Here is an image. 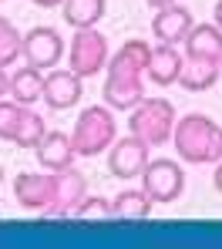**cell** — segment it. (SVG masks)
Returning <instances> with one entry per match:
<instances>
[{"label":"cell","mask_w":222,"mask_h":249,"mask_svg":"<svg viewBox=\"0 0 222 249\" xmlns=\"http://www.w3.org/2000/svg\"><path fill=\"white\" fill-rule=\"evenodd\" d=\"M182 68H185V54L175 44H155L145 74H148V81L155 88H169V84H175L182 78Z\"/></svg>","instance_id":"cell-13"},{"label":"cell","mask_w":222,"mask_h":249,"mask_svg":"<svg viewBox=\"0 0 222 249\" xmlns=\"http://www.w3.org/2000/svg\"><path fill=\"white\" fill-rule=\"evenodd\" d=\"M64 57V37L57 27L51 24H37L24 34V61L41 68V71H54V64H61Z\"/></svg>","instance_id":"cell-8"},{"label":"cell","mask_w":222,"mask_h":249,"mask_svg":"<svg viewBox=\"0 0 222 249\" xmlns=\"http://www.w3.org/2000/svg\"><path fill=\"white\" fill-rule=\"evenodd\" d=\"M44 135H47L44 118L27 105V111H24V118H20V128H17V135H14V145H17V148H37V145L44 142Z\"/></svg>","instance_id":"cell-20"},{"label":"cell","mask_w":222,"mask_h":249,"mask_svg":"<svg viewBox=\"0 0 222 249\" xmlns=\"http://www.w3.org/2000/svg\"><path fill=\"white\" fill-rule=\"evenodd\" d=\"M152 209H155V199L145 189H121L118 196H111V212L121 222H141L152 215Z\"/></svg>","instance_id":"cell-17"},{"label":"cell","mask_w":222,"mask_h":249,"mask_svg":"<svg viewBox=\"0 0 222 249\" xmlns=\"http://www.w3.org/2000/svg\"><path fill=\"white\" fill-rule=\"evenodd\" d=\"M195 27V20H192V10L188 7H182V3H169V7H162L155 17H152V34H155V41L158 44H185L188 37V31Z\"/></svg>","instance_id":"cell-12"},{"label":"cell","mask_w":222,"mask_h":249,"mask_svg":"<svg viewBox=\"0 0 222 249\" xmlns=\"http://www.w3.org/2000/svg\"><path fill=\"white\" fill-rule=\"evenodd\" d=\"M148 7H155V10H162V7H169V3H178V0H145Z\"/></svg>","instance_id":"cell-27"},{"label":"cell","mask_w":222,"mask_h":249,"mask_svg":"<svg viewBox=\"0 0 222 249\" xmlns=\"http://www.w3.org/2000/svg\"><path fill=\"white\" fill-rule=\"evenodd\" d=\"M108 14V0H64L61 3V17L68 27L81 31V27H98V20Z\"/></svg>","instance_id":"cell-18"},{"label":"cell","mask_w":222,"mask_h":249,"mask_svg":"<svg viewBox=\"0 0 222 249\" xmlns=\"http://www.w3.org/2000/svg\"><path fill=\"white\" fill-rule=\"evenodd\" d=\"M212 17H216V27L222 31V0H216V7H212Z\"/></svg>","instance_id":"cell-26"},{"label":"cell","mask_w":222,"mask_h":249,"mask_svg":"<svg viewBox=\"0 0 222 249\" xmlns=\"http://www.w3.org/2000/svg\"><path fill=\"white\" fill-rule=\"evenodd\" d=\"M7 94V78H3V71H0V98Z\"/></svg>","instance_id":"cell-28"},{"label":"cell","mask_w":222,"mask_h":249,"mask_svg":"<svg viewBox=\"0 0 222 249\" xmlns=\"http://www.w3.org/2000/svg\"><path fill=\"white\" fill-rule=\"evenodd\" d=\"M0 185H3V165H0Z\"/></svg>","instance_id":"cell-29"},{"label":"cell","mask_w":222,"mask_h":249,"mask_svg":"<svg viewBox=\"0 0 222 249\" xmlns=\"http://www.w3.org/2000/svg\"><path fill=\"white\" fill-rule=\"evenodd\" d=\"M175 105L169 98H145L141 105H135L128 115V131L135 138H141L145 145H165L172 142L175 131Z\"/></svg>","instance_id":"cell-4"},{"label":"cell","mask_w":222,"mask_h":249,"mask_svg":"<svg viewBox=\"0 0 222 249\" xmlns=\"http://www.w3.org/2000/svg\"><path fill=\"white\" fill-rule=\"evenodd\" d=\"M222 78V64H212V61H192V57H185V68H182V78L178 84L185 88V91H192V94H199V91H212Z\"/></svg>","instance_id":"cell-19"},{"label":"cell","mask_w":222,"mask_h":249,"mask_svg":"<svg viewBox=\"0 0 222 249\" xmlns=\"http://www.w3.org/2000/svg\"><path fill=\"white\" fill-rule=\"evenodd\" d=\"M111 61V51H108V37L98 31V27H81L74 31L71 47H68V68L81 78H94L108 68Z\"/></svg>","instance_id":"cell-5"},{"label":"cell","mask_w":222,"mask_h":249,"mask_svg":"<svg viewBox=\"0 0 222 249\" xmlns=\"http://www.w3.org/2000/svg\"><path fill=\"white\" fill-rule=\"evenodd\" d=\"M175 155L185 165H216L222 159V124L212 122L209 115H185L175 122L172 131Z\"/></svg>","instance_id":"cell-2"},{"label":"cell","mask_w":222,"mask_h":249,"mask_svg":"<svg viewBox=\"0 0 222 249\" xmlns=\"http://www.w3.org/2000/svg\"><path fill=\"white\" fill-rule=\"evenodd\" d=\"M85 196H88L85 172H78L74 165L57 172V196H54V206L44 212V219H68V215H74V209L81 206Z\"/></svg>","instance_id":"cell-10"},{"label":"cell","mask_w":222,"mask_h":249,"mask_svg":"<svg viewBox=\"0 0 222 249\" xmlns=\"http://www.w3.org/2000/svg\"><path fill=\"white\" fill-rule=\"evenodd\" d=\"M34 152H37L41 168H51V172H64V168L74 165V159H78L74 142H71V135H68V131H47L44 142H41Z\"/></svg>","instance_id":"cell-14"},{"label":"cell","mask_w":222,"mask_h":249,"mask_svg":"<svg viewBox=\"0 0 222 249\" xmlns=\"http://www.w3.org/2000/svg\"><path fill=\"white\" fill-rule=\"evenodd\" d=\"M54 196H57V172H20L14 175V199L17 206L27 209V212H41L54 206Z\"/></svg>","instance_id":"cell-7"},{"label":"cell","mask_w":222,"mask_h":249,"mask_svg":"<svg viewBox=\"0 0 222 249\" xmlns=\"http://www.w3.org/2000/svg\"><path fill=\"white\" fill-rule=\"evenodd\" d=\"M148 57H152V44L141 37L125 41L111 54L108 68H104V88H101V98L111 111H132L135 105L145 101Z\"/></svg>","instance_id":"cell-1"},{"label":"cell","mask_w":222,"mask_h":249,"mask_svg":"<svg viewBox=\"0 0 222 249\" xmlns=\"http://www.w3.org/2000/svg\"><path fill=\"white\" fill-rule=\"evenodd\" d=\"M24 111H27V105L14 101V98H0V142H14Z\"/></svg>","instance_id":"cell-23"},{"label":"cell","mask_w":222,"mask_h":249,"mask_svg":"<svg viewBox=\"0 0 222 249\" xmlns=\"http://www.w3.org/2000/svg\"><path fill=\"white\" fill-rule=\"evenodd\" d=\"M212 185H216V192L222 196V159L216 162V172H212Z\"/></svg>","instance_id":"cell-24"},{"label":"cell","mask_w":222,"mask_h":249,"mask_svg":"<svg viewBox=\"0 0 222 249\" xmlns=\"http://www.w3.org/2000/svg\"><path fill=\"white\" fill-rule=\"evenodd\" d=\"M17 57H24V34L7 17H0V71L17 64Z\"/></svg>","instance_id":"cell-21"},{"label":"cell","mask_w":222,"mask_h":249,"mask_svg":"<svg viewBox=\"0 0 222 249\" xmlns=\"http://www.w3.org/2000/svg\"><path fill=\"white\" fill-rule=\"evenodd\" d=\"M34 7H44V10H54V7H61L64 0H31Z\"/></svg>","instance_id":"cell-25"},{"label":"cell","mask_w":222,"mask_h":249,"mask_svg":"<svg viewBox=\"0 0 222 249\" xmlns=\"http://www.w3.org/2000/svg\"><path fill=\"white\" fill-rule=\"evenodd\" d=\"M74 219H81V222H111L115 219L111 199H104V196H85L81 206L74 209Z\"/></svg>","instance_id":"cell-22"},{"label":"cell","mask_w":222,"mask_h":249,"mask_svg":"<svg viewBox=\"0 0 222 249\" xmlns=\"http://www.w3.org/2000/svg\"><path fill=\"white\" fill-rule=\"evenodd\" d=\"M185 57L222 64V31L216 24H195L185 37Z\"/></svg>","instance_id":"cell-15"},{"label":"cell","mask_w":222,"mask_h":249,"mask_svg":"<svg viewBox=\"0 0 222 249\" xmlns=\"http://www.w3.org/2000/svg\"><path fill=\"white\" fill-rule=\"evenodd\" d=\"M7 94H10L14 101H20V105L41 101V98H44V74H41V68H34V64L17 68V71L7 78Z\"/></svg>","instance_id":"cell-16"},{"label":"cell","mask_w":222,"mask_h":249,"mask_svg":"<svg viewBox=\"0 0 222 249\" xmlns=\"http://www.w3.org/2000/svg\"><path fill=\"white\" fill-rule=\"evenodd\" d=\"M148 148L152 145H145L141 138H118L111 148H108V172L115 175V178H141V172L145 165L152 162L148 159Z\"/></svg>","instance_id":"cell-9"},{"label":"cell","mask_w":222,"mask_h":249,"mask_svg":"<svg viewBox=\"0 0 222 249\" xmlns=\"http://www.w3.org/2000/svg\"><path fill=\"white\" fill-rule=\"evenodd\" d=\"M85 78L81 74H74L71 68L68 71H47L44 74V105L47 108H54V111H64V108H74L78 101H81V94H85Z\"/></svg>","instance_id":"cell-11"},{"label":"cell","mask_w":222,"mask_h":249,"mask_svg":"<svg viewBox=\"0 0 222 249\" xmlns=\"http://www.w3.org/2000/svg\"><path fill=\"white\" fill-rule=\"evenodd\" d=\"M71 142H74V152L81 159H98V155H108V148L118 142V122H115V111L108 105H88L78 122L71 128Z\"/></svg>","instance_id":"cell-3"},{"label":"cell","mask_w":222,"mask_h":249,"mask_svg":"<svg viewBox=\"0 0 222 249\" xmlns=\"http://www.w3.org/2000/svg\"><path fill=\"white\" fill-rule=\"evenodd\" d=\"M141 189L158 202V206H169L182 199L185 192V168L175 159H152L145 172H141Z\"/></svg>","instance_id":"cell-6"}]
</instances>
